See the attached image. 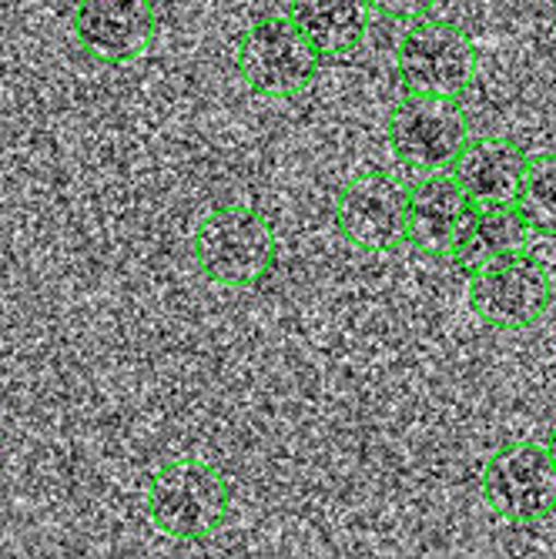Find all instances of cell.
<instances>
[{"instance_id":"obj_1","label":"cell","mask_w":556,"mask_h":559,"mask_svg":"<svg viewBox=\"0 0 556 559\" xmlns=\"http://www.w3.org/2000/svg\"><path fill=\"white\" fill-rule=\"evenodd\" d=\"M147 520L162 536H171L178 543H198L209 539L228 516L232 506V486L212 466L198 455H178L155 469L147 486Z\"/></svg>"},{"instance_id":"obj_2","label":"cell","mask_w":556,"mask_h":559,"mask_svg":"<svg viewBox=\"0 0 556 559\" xmlns=\"http://www.w3.org/2000/svg\"><path fill=\"white\" fill-rule=\"evenodd\" d=\"M191 251L205 278L218 285H259L279 259L269 218L256 209H215L201 218Z\"/></svg>"},{"instance_id":"obj_3","label":"cell","mask_w":556,"mask_h":559,"mask_svg":"<svg viewBox=\"0 0 556 559\" xmlns=\"http://www.w3.org/2000/svg\"><path fill=\"white\" fill-rule=\"evenodd\" d=\"M322 55L288 17H262L241 31L235 68L245 87L262 97H288L306 91L319 74Z\"/></svg>"},{"instance_id":"obj_4","label":"cell","mask_w":556,"mask_h":559,"mask_svg":"<svg viewBox=\"0 0 556 559\" xmlns=\"http://www.w3.org/2000/svg\"><path fill=\"white\" fill-rule=\"evenodd\" d=\"M399 78L413 94H436V97H460L470 91L480 50L473 37L446 21H416L395 47Z\"/></svg>"},{"instance_id":"obj_5","label":"cell","mask_w":556,"mask_h":559,"mask_svg":"<svg viewBox=\"0 0 556 559\" xmlns=\"http://www.w3.org/2000/svg\"><path fill=\"white\" fill-rule=\"evenodd\" d=\"M386 141L402 165L419 171H439L457 162L463 144L470 141L466 111L460 108L457 97L410 91L389 115Z\"/></svg>"},{"instance_id":"obj_6","label":"cell","mask_w":556,"mask_h":559,"mask_svg":"<svg viewBox=\"0 0 556 559\" xmlns=\"http://www.w3.org/2000/svg\"><path fill=\"white\" fill-rule=\"evenodd\" d=\"M480 489L496 516L536 523L556 510V466L540 442H507L483 463Z\"/></svg>"},{"instance_id":"obj_7","label":"cell","mask_w":556,"mask_h":559,"mask_svg":"<svg viewBox=\"0 0 556 559\" xmlns=\"http://www.w3.org/2000/svg\"><path fill=\"white\" fill-rule=\"evenodd\" d=\"M466 295L480 322L507 332H523L546 316L553 301V285L546 265L520 251V255L470 272Z\"/></svg>"},{"instance_id":"obj_8","label":"cell","mask_w":556,"mask_h":559,"mask_svg":"<svg viewBox=\"0 0 556 559\" xmlns=\"http://www.w3.org/2000/svg\"><path fill=\"white\" fill-rule=\"evenodd\" d=\"M406 218L410 188L382 168L348 178L335 198V225L342 238L366 251H389L406 241Z\"/></svg>"},{"instance_id":"obj_9","label":"cell","mask_w":556,"mask_h":559,"mask_svg":"<svg viewBox=\"0 0 556 559\" xmlns=\"http://www.w3.org/2000/svg\"><path fill=\"white\" fill-rule=\"evenodd\" d=\"M155 0H74L71 34L84 55L105 64L138 61L158 37Z\"/></svg>"},{"instance_id":"obj_10","label":"cell","mask_w":556,"mask_h":559,"mask_svg":"<svg viewBox=\"0 0 556 559\" xmlns=\"http://www.w3.org/2000/svg\"><path fill=\"white\" fill-rule=\"evenodd\" d=\"M476 201L452 175H433L410 188V218L406 241H413L426 255H452L460 248Z\"/></svg>"},{"instance_id":"obj_11","label":"cell","mask_w":556,"mask_h":559,"mask_svg":"<svg viewBox=\"0 0 556 559\" xmlns=\"http://www.w3.org/2000/svg\"><path fill=\"white\" fill-rule=\"evenodd\" d=\"M530 155L513 138H473L452 162V178H457L476 205H513L520 181L527 175Z\"/></svg>"},{"instance_id":"obj_12","label":"cell","mask_w":556,"mask_h":559,"mask_svg":"<svg viewBox=\"0 0 556 559\" xmlns=\"http://www.w3.org/2000/svg\"><path fill=\"white\" fill-rule=\"evenodd\" d=\"M288 21L322 58H348L366 44L372 4L369 0H288Z\"/></svg>"},{"instance_id":"obj_13","label":"cell","mask_w":556,"mask_h":559,"mask_svg":"<svg viewBox=\"0 0 556 559\" xmlns=\"http://www.w3.org/2000/svg\"><path fill=\"white\" fill-rule=\"evenodd\" d=\"M530 241V225L517 212V205H476L473 222L452 251V259L463 272H476L483 265H493L499 259H510L527 251Z\"/></svg>"},{"instance_id":"obj_14","label":"cell","mask_w":556,"mask_h":559,"mask_svg":"<svg viewBox=\"0 0 556 559\" xmlns=\"http://www.w3.org/2000/svg\"><path fill=\"white\" fill-rule=\"evenodd\" d=\"M513 205L530 225V231L556 235V155L530 158Z\"/></svg>"},{"instance_id":"obj_15","label":"cell","mask_w":556,"mask_h":559,"mask_svg":"<svg viewBox=\"0 0 556 559\" xmlns=\"http://www.w3.org/2000/svg\"><path fill=\"white\" fill-rule=\"evenodd\" d=\"M372 11L392 17V21H413V17H423L436 0H369Z\"/></svg>"},{"instance_id":"obj_16","label":"cell","mask_w":556,"mask_h":559,"mask_svg":"<svg viewBox=\"0 0 556 559\" xmlns=\"http://www.w3.org/2000/svg\"><path fill=\"white\" fill-rule=\"evenodd\" d=\"M546 452H549V460H553V466H556V426H553V432H549V442H546Z\"/></svg>"}]
</instances>
